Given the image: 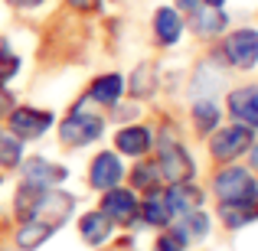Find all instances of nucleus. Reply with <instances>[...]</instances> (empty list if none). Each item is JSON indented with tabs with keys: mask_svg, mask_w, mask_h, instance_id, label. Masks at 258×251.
<instances>
[{
	"mask_svg": "<svg viewBox=\"0 0 258 251\" xmlns=\"http://www.w3.org/2000/svg\"><path fill=\"white\" fill-rule=\"evenodd\" d=\"M154 30H157V36H160L164 46H173L183 33V20L176 17V10H170V7H160L157 17H154Z\"/></svg>",
	"mask_w": 258,
	"mask_h": 251,
	"instance_id": "4468645a",
	"label": "nucleus"
},
{
	"mask_svg": "<svg viewBox=\"0 0 258 251\" xmlns=\"http://www.w3.org/2000/svg\"><path fill=\"white\" fill-rule=\"evenodd\" d=\"M216 193H219L222 202L229 199H258V186L252 180L248 170H239V166H229L216 176Z\"/></svg>",
	"mask_w": 258,
	"mask_h": 251,
	"instance_id": "f03ea898",
	"label": "nucleus"
},
{
	"mask_svg": "<svg viewBox=\"0 0 258 251\" xmlns=\"http://www.w3.org/2000/svg\"><path fill=\"white\" fill-rule=\"evenodd\" d=\"M206 4H213V7H219V4H222V0H206Z\"/></svg>",
	"mask_w": 258,
	"mask_h": 251,
	"instance_id": "7c9ffc66",
	"label": "nucleus"
},
{
	"mask_svg": "<svg viewBox=\"0 0 258 251\" xmlns=\"http://www.w3.org/2000/svg\"><path fill=\"white\" fill-rule=\"evenodd\" d=\"M193 118H196V127H200V131H213V127L219 124V108H216L209 98H203V101H196Z\"/></svg>",
	"mask_w": 258,
	"mask_h": 251,
	"instance_id": "4be33fe9",
	"label": "nucleus"
},
{
	"mask_svg": "<svg viewBox=\"0 0 258 251\" xmlns=\"http://www.w3.org/2000/svg\"><path fill=\"white\" fill-rule=\"evenodd\" d=\"M121 92H124V82H121V75H101L98 82L92 85V98L101 101V105H114V101L121 98Z\"/></svg>",
	"mask_w": 258,
	"mask_h": 251,
	"instance_id": "f3484780",
	"label": "nucleus"
},
{
	"mask_svg": "<svg viewBox=\"0 0 258 251\" xmlns=\"http://www.w3.org/2000/svg\"><path fill=\"white\" fill-rule=\"evenodd\" d=\"M226 59L239 69H252L258 62V30H235L226 39Z\"/></svg>",
	"mask_w": 258,
	"mask_h": 251,
	"instance_id": "20e7f679",
	"label": "nucleus"
},
{
	"mask_svg": "<svg viewBox=\"0 0 258 251\" xmlns=\"http://www.w3.org/2000/svg\"><path fill=\"white\" fill-rule=\"evenodd\" d=\"M196 17H193V26H196V33L200 36H216V33H222L226 30V17H222L219 10H200L196 7Z\"/></svg>",
	"mask_w": 258,
	"mask_h": 251,
	"instance_id": "6ab92c4d",
	"label": "nucleus"
},
{
	"mask_svg": "<svg viewBox=\"0 0 258 251\" xmlns=\"http://www.w3.org/2000/svg\"><path fill=\"white\" fill-rule=\"evenodd\" d=\"M154 251H180V241H176L173 235H164V238L157 241V248H154Z\"/></svg>",
	"mask_w": 258,
	"mask_h": 251,
	"instance_id": "393cba45",
	"label": "nucleus"
},
{
	"mask_svg": "<svg viewBox=\"0 0 258 251\" xmlns=\"http://www.w3.org/2000/svg\"><path fill=\"white\" fill-rule=\"evenodd\" d=\"M164 196H167L170 212H176V215L193 212V209H200V202H203V193H200V189H193V186H186V183H173V189H170V193H164Z\"/></svg>",
	"mask_w": 258,
	"mask_h": 251,
	"instance_id": "f8f14e48",
	"label": "nucleus"
},
{
	"mask_svg": "<svg viewBox=\"0 0 258 251\" xmlns=\"http://www.w3.org/2000/svg\"><path fill=\"white\" fill-rule=\"evenodd\" d=\"M17 72H20V59L7 49V43H0V82H7V78L17 75Z\"/></svg>",
	"mask_w": 258,
	"mask_h": 251,
	"instance_id": "5701e85b",
	"label": "nucleus"
},
{
	"mask_svg": "<svg viewBox=\"0 0 258 251\" xmlns=\"http://www.w3.org/2000/svg\"><path fill=\"white\" fill-rule=\"evenodd\" d=\"M248 150H252V166L258 170V144H255V147H248Z\"/></svg>",
	"mask_w": 258,
	"mask_h": 251,
	"instance_id": "c756f323",
	"label": "nucleus"
},
{
	"mask_svg": "<svg viewBox=\"0 0 258 251\" xmlns=\"http://www.w3.org/2000/svg\"><path fill=\"white\" fill-rule=\"evenodd\" d=\"M170 206H167V196L164 193H151L144 199V219L151 222V225H167L170 222Z\"/></svg>",
	"mask_w": 258,
	"mask_h": 251,
	"instance_id": "aec40b11",
	"label": "nucleus"
},
{
	"mask_svg": "<svg viewBox=\"0 0 258 251\" xmlns=\"http://www.w3.org/2000/svg\"><path fill=\"white\" fill-rule=\"evenodd\" d=\"M69 4L76 7V10H98L101 0H69Z\"/></svg>",
	"mask_w": 258,
	"mask_h": 251,
	"instance_id": "a878e982",
	"label": "nucleus"
},
{
	"mask_svg": "<svg viewBox=\"0 0 258 251\" xmlns=\"http://www.w3.org/2000/svg\"><path fill=\"white\" fill-rule=\"evenodd\" d=\"M124 176V170H121V160L114 157V153H98L92 163V186L95 189H111L118 186V180Z\"/></svg>",
	"mask_w": 258,
	"mask_h": 251,
	"instance_id": "9d476101",
	"label": "nucleus"
},
{
	"mask_svg": "<svg viewBox=\"0 0 258 251\" xmlns=\"http://www.w3.org/2000/svg\"><path fill=\"white\" fill-rule=\"evenodd\" d=\"M219 215L229 228H245L258 219V199H229L219 206Z\"/></svg>",
	"mask_w": 258,
	"mask_h": 251,
	"instance_id": "1a4fd4ad",
	"label": "nucleus"
},
{
	"mask_svg": "<svg viewBox=\"0 0 258 251\" xmlns=\"http://www.w3.org/2000/svg\"><path fill=\"white\" fill-rule=\"evenodd\" d=\"M23 176H26V186L46 189L49 183H62L66 170L56 166V163H46V160H26V163H23Z\"/></svg>",
	"mask_w": 258,
	"mask_h": 251,
	"instance_id": "9b49d317",
	"label": "nucleus"
},
{
	"mask_svg": "<svg viewBox=\"0 0 258 251\" xmlns=\"http://www.w3.org/2000/svg\"><path fill=\"white\" fill-rule=\"evenodd\" d=\"M101 212H105L111 222H131L134 215H138V199H134V193H127V189H114L111 186L108 196H105Z\"/></svg>",
	"mask_w": 258,
	"mask_h": 251,
	"instance_id": "0eeeda50",
	"label": "nucleus"
},
{
	"mask_svg": "<svg viewBox=\"0 0 258 251\" xmlns=\"http://www.w3.org/2000/svg\"><path fill=\"white\" fill-rule=\"evenodd\" d=\"M229 111L245 127H258V85L235 88V92L229 95Z\"/></svg>",
	"mask_w": 258,
	"mask_h": 251,
	"instance_id": "423d86ee",
	"label": "nucleus"
},
{
	"mask_svg": "<svg viewBox=\"0 0 258 251\" xmlns=\"http://www.w3.org/2000/svg\"><path fill=\"white\" fill-rule=\"evenodd\" d=\"M176 4H180V7H183V10H189V13H193V10H196V7H200V0H176Z\"/></svg>",
	"mask_w": 258,
	"mask_h": 251,
	"instance_id": "c85d7f7f",
	"label": "nucleus"
},
{
	"mask_svg": "<svg viewBox=\"0 0 258 251\" xmlns=\"http://www.w3.org/2000/svg\"><path fill=\"white\" fill-rule=\"evenodd\" d=\"M134 183H138V186H151L154 183V170L151 166H138L134 170Z\"/></svg>",
	"mask_w": 258,
	"mask_h": 251,
	"instance_id": "b1692460",
	"label": "nucleus"
},
{
	"mask_svg": "<svg viewBox=\"0 0 258 251\" xmlns=\"http://www.w3.org/2000/svg\"><path fill=\"white\" fill-rule=\"evenodd\" d=\"M49 124H52L49 111H36V108H17V111H10V131L20 140H33L39 134H46Z\"/></svg>",
	"mask_w": 258,
	"mask_h": 251,
	"instance_id": "39448f33",
	"label": "nucleus"
},
{
	"mask_svg": "<svg viewBox=\"0 0 258 251\" xmlns=\"http://www.w3.org/2000/svg\"><path fill=\"white\" fill-rule=\"evenodd\" d=\"M151 147V131L147 127H124L118 131V150L127 153V157H141Z\"/></svg>",
	"mask_w": 258,
	"mask_h": 251,
	"instance_id": "2eb2a0df",
	"label": "nucleus"
},
{
	"mask_svg": "<svg viewBox=\"0 0 258 251\" xmlns=\"http://www.w3.org/2000/svg\"><path fill=\"white\" fill-rule=\"evenodd\" d=\"M79 228H82V238L88 245H101V241L111 235V219H108L105 212H88V215H82Z\"/></svg>",
	"mask_w": 258,
	"mask_h": 251,
	"instance_id": "dca6fc26",
	"label": "nucleus"
},
{
	"mask_svg": "<svg viewBox=\"0 0 258 251\" xmlns=\"http://www.w3.org/2000/svg\"><path fill=\"white\" fill-rule=\"evenodd\" d=\"M56 232V225H49V222H39V219H26V225L17 232V245L23 248V251H33V248H39L49 235Z\"/></svg>",
	"mask_w": 258,
	"mask_h": 251,
	"instance_id": "ddd939ff",
	"label": "nucleus"
},
{
	"mask_svg": "<svg viewBox=\"0 0 258 251\" xmlns=\"http://www.w3.org/2000/svg\"><path fill=\"white\" fill-rule=\"evenodd\" d=\"M23 157V140L13 131H0V166H17Z\"/></svg>",
	"mask_w": 258,
	"mask_h": 251,
	"instance_id": "412c9836",
	"label": "nucleus"
},
{
	"mask_svg": "<svg viewBox=\"0 0 258 251\" xmlns=\"http://www.w3.org/2000/svg\"><path fill=\"white\" fill-rule=\"evenodd\" d=\"M160 173L170 183H186L193 176V160L186 157L183 147H164V153H160Z\"/></svg>",
	"mask_w": 258,
	"mask_h": 251,
	"instance_id": "6e6552de",
	"label": "nucleus"
},
{
	"mask_svg": "<svg viewBox=\"0 0 258 251\" xmlns=\"http://www.w3.org/2000/svg\"><path fill=\"white\" fill-rule=\"evenodd\" d=\"M209 235V219L206 212H200V209H193V212H186V222H183V228L173 235L176 241H186V238H206Z\"/></svg>",
	"mask_w": 258,
	"mask_h": 251,
	"instance_id": "a211bd4d",
	"label": "nucleus"
},
{
	"mask_svg": "<svg viewBox=\"0 0 258 251\" xmlns=\"http://www.w3.org/2000/svg\"><path fill=\"white\" fill-rule=\"evenodd\" d=\"M7 111H10V95L0 92V114H7Z\"/></svg>",
	"mask_w": 258,
	"mask_h": 251,
	"instance_id": "bb28decb",
	"label": "nucleus"
},
{
	"mask_svg": "<svg viewBox=\"0 0 258 251\" xmlns=\"http://www.w3.org/2000/svg\"><path fill=\"white\" fill-rule=\"evenodd\" d=\"M213 157L216 160H235L239 153H245L252 147V127L245 124H235V127H226L213 137Z\"/></svg>",
	"mask_w": 258,
	"mask_h": 251,
	"instance_id": "7ed1b4c3",
	"label": "nucleus"
},
{
	"mask_svg": "<svg viewBox=\"0 0 258 251\" xmlns=\"http://www.w3.org/2000/svg\"><path fill=\"white\" fill-rule=\"evenodd\" d=\"M98 134H101V118H98V114H88L85 105H79L76 111L59 124V137H62V144H72V147L92 144Z\"/></svg>",
	"mask_w": 258,
	"mask_h": 251,
	"instance_id": "f257e3e1",
	"label": "nucleus"
},
{
	"mask_svg": "<svg viewBox=\"0 0 258 251\" xmlns=\"http://www.w3.org/2000/svg\"><path fill=\"white\" fill-rule=\"evenodd\" d=\"M13 7H20V10H23V7H39L43 4V0H10Z\"/></svg>",
	"mask_w": 258,
	"mask_h": 251,
	"instance_id": "cd10ccee",
	"label": "nucleus"
}]
</instances>
